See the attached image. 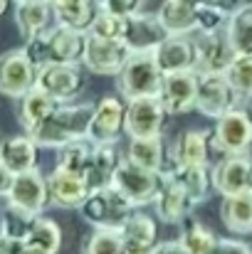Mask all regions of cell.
<instances>
[{"label": "cell", "instance_id": "obj_1", "mask_svg": "<svg viewBox=\"0 0 252 254\" xmlns=\"http://www.w3.org/2000/svg\"><path fill=\"white\" fill-rule=\"evenodd\" d=\"M84 45H86V32L55 22L47 32L32 40H25L22 50L27 52L32 64L40 69L50 62H80L82 64Z\"/></svg>", "mask_w": 252, "mask_h": 254}, {"label": "cell", "instance_id": "obj_2", "mask_svg": "<svg viewBox=\"0 0 252 254\" xmlns=\"http://www.w3.org/2000/svg\"><path fill=\"white\" fill-rule=\"evenodd\" d=\"M91 114H94V104H89V101L60 104L50 114V119L30 136L37 141V146H47V148H60L70 141L89 138Z\"/></svg>", "mask_w": 252, "mask_h": 254}, {"label": "cell", "instance_id": "obj_3", "mask_svg": "<svg viewBox=\"0 0 252 254\" xmlns=\"http://www.w3.org/2000/svg\"><path fill=\"white\" fill-rule=\"evenodd\" d=\"M134 210L136 205L124 192H119L114 185L91 188L84 202L80 205L82 217L94 230H121Z\"/></svg>", "mask_w": 252, "mask_h": 254}, {"label": "cell", "instance_id": "obj_4", "mask_svg": "<svg viewBox=\"0 0 252 254\" xmlns=\"http://www.w3.org/2000/svg\"><path fill=\"white\" fill-rule=\"evenodd\" d=\"M161 82H164V72H161L154 52H131V57L116 74L119 96H124V99L159 96Z\"/></svg>", "mask_w": 252, "mask_h": 254}, {"label": "cell", "instance_id": "obj_5", "mask_svg": "<svg viewBox=\"0 0 252 254\" xmlns=\"http://www.w3.org/2000/svg\"><path fill=\"white\" fill-rule=\"evenodd\" d=\"M164 180H166L164 173L144 168V166H139V163H134V161H129V158L124 156V161H121V166L116 170L111 185H114L119 192H124L136 207H141V205L154 202V197H156V192L161 190Z\"/></svg>", "mask_w": 252, "mask_h": 254}, {"label": "cell", "instance_id": "obj_6", "mask_svg": "<svg viewBox=\"0 0 252 254\" xmlns=\"http://www.w3.org/2000/svg\"><path fill=\"white\" fill-rule=\"evenodd\" d=\"M213 131V148L223 156L228 153H248L252 148V114L248 109H230L215 119Z\"/></svg>", "mask_w": 252, "mask_h": 254}, {"label": "cell", "instance_id": "obj_7", "mask_svg": "<svg viewBox=\"0 0 252 254\" xmlns=\"http://www.w3.org/2000/svg\"><path fill=\"white\" fill-rule=\"evenodd\" d=\"M238 101H243L238 96V91L228 82L225 72H198V96H195V109L208 116V119H218L225 111L235 109Z\"/></svg>", "mask_w": 252, "mask_h": 254}, {"label": "cell", "instance_id": "obj_8", "mask_svg": "<svg viewBox=\"0 0 252 254\" xmlns=\"http://www.w3.org/2000/svg\"><path fill=\"white\" fill-rule=\"evenodd\" d=\"M42 91H47L60 104L75 101L84 89V72L80 62H50L37 69V82Z\"/></svg>", "mask_w": 252, "mask_h": 254}, {"label": "cell", "instance_id": "obj_9", "mask_svg": "<svg viewBox=\"0 0 252 254\" xmlns=\"http://www.w3.org/2000/svg\"><path fill=\"white\" fill-rule=\"evenodd\" d=\"M129 57H131V50L124 40H104V37H96V35L86 32L82 67H86L89 72L116 77Z\"/></svg>", "mask_w": 252, "mask_h": 254}, {"label": "cell", "instance_id": "obj_10", "mask_svg": "<svg viewBox=\"0 0 252 254\" xmlns=\"http://www.w3.org/2000/svg\"><path fill=\"white\" fill-rule=\"evenodd\" d=\"M166 106L159 96L126 99V136H161L166 126Z\"/></svg>", "mask_w": 252, "mask_h": 254}, {"label": "cell", "instance_id": "obj_11", "mask_svg": "<svg viewBox=\"0 0 252 254\" xmlns=\"http://www.w3.org/2000/svg\"><path fill=\"white\" fill-rule=\"evenodd\" d=\"M121 133H126V99L124 96H104L94 104L89 141L94 143H119Z\"/></svg>", "mask_w": 252, "mask_h": 254}, {"label": "cell", "instance_id": "obj_12", "mask_svg": "<svg viewBox=\"0 0 252 254\" xmlns=\"http://www.w3.org/2000/svg\"><path fill=\"white\" fill-rule=\"evenodd\" d=\"M5 200L10 207H17L27 215H42L45 207L50 205L47 175H42L37 168L27 170V173H17Z\"/></svg>", "mask_w": 252, "mask_h": 254}, {"label": "cell", "instance_id": "obj_13", "mask_svg": "<svg viewBox=\"0 0 252 254\" xmlns=\"http://www.w3.org/2000/svg\"><path fill=\"white\" fill-rule=\"evenodd\" d=\"M195 72H228L238 52L225 30L220 32H195Z\"/></svg>", "mask_w": 252, "mask_h": 254}, {"label": "cell", "instance_id": "obj_14", "mask_svg": "<svg viewBox=\"0 0 252 254\" xmlns=\"http://www.w3.org/2000/svg\"><path fill=\"white\" fill-rule=\"evenodd\" d=\"M37 82V67L27 57L25 50H10L0 55V94L10 99H20Z\"/></svg>", "mask_w": 252, "mask_h": 254}, {"label": "cell", "instance_id": "obj_15", "mask_svg": "<svg viewBox=\"0 0 252 254\" xmlns=\"http://www.w3.org/2000/svg\"><path fill=\"white\" fill-rule=\"evenodd\" d=\"M198 96V72H168L164 74V82L159 89V99L164 101L168 114H188L195 109Z\"/></svg>", "mask_w": 252, "mask_h": 254}, {"label": "cell", "instance_id": "obj_16", "mask_svg": "<svg viewBox=\"0 0 252 254\" xmlns=\"http://www.w3.org/2000/svg\"><path fill=\"white\" fill-rule=\"evenodd\" d=\"M213 180H215V192H220L223 197L252 190V156L228 153L213 168Z\"/></svg>", "mask_w": 252, "mask_h": 254}, {"label": "cell", "instance_id": "obj_17", "mask_svg": "<svg viewBox=\"0 0 252 254\" xmlns=\"http://www.w3.org/2000/svg\"><path fill=\"white\" fill-rule=\"evenodd\" d=\"M47 190H50L52 205L65 207V210H80V205L84 202L91 188L82 173L55 166V170L47 175Z\"/></svg>", "mask_w": 252, "mask_h": 254}, {"label": "cell", "instance_id": "obj_18", "mask_svg": "<svg viewBox=\"0 0 252 254\" xmlns=\"http://www.w3.org/2000/svg\"><path fill=\"white\" fill-rule=\"evenodd\" d=\"M213 131L188 128L170 143V158L175 166H210Z\"/></svg>", "mask_w": 252, "mask_h": 254}, {"label": "cell", "instance_id": "obj_19", "mask_svg": "<svg viewBox=\"0 0 252 254\" xmlns=\"http://www.w3.org/2000/svg\"><path fill=\"white\" fill-rule=\"evenodd\" d=\"M168 37L166 27L161 25L159 15H131L126 17V30H124V42L129 45L131 52H154L164 40Z\"/></svg>", "mask_w": 252, "mask_h": 254}, {"label": "cell", "instance_id": "obj_20", "mask_svg": "<svg viewBox=\"0 0 252 254\" xmlns=\"http://www.w3.org/2000/svg\"><path fill=\"white\" fill-rule=\"evenodd\" d=\"M126 158L144 166L149 170H159L168 175L170 170L175 168L173 158H170V148L164 141V133L161 136H139V138H131L129 141V148H126Z\"/></svg>", "mask_w": 252, "mask_h": 254}, {"label": "cell", "instance_id": "obj_21", "mask_svg": "<svg viewBox=\"0 0 252 254\" xmlns=\"http://www.w3.org/2000/svg\"><path fill=\"white\" fill-rule=\"evenodd\" d=\"M154 207H156V217L159 220H164L168 225H178V222H185L190 217L195 202L173 178H166L161 190L154 197Z\"/></svg>", "mask_w": 252, "mask_h": 254}, {"label": "cell", "instance_id": "obj_22", "mask_svg": "<svg viewBox=\"0 0 252 254\" xmlns=\"http://www.w3.org/2000/svg\"><path fill=\"white\" fill-rule=\"evenodd\" d=\"M161 72H188L195 69V42L190 35H168L154 50Z\"/></svg>", "mask_w": 252, "mask_h": 254}, {"label": "cell", "instance_id": "obj_23", "mask_svg": "<svg viewBox=\"0 0 252 254\" xmlns=\"http://www.w3.org/2000/svg\"><path fill=\"white\" fill-rule=\"evenodd\" d=\"M15 22L22 40H32L55 25V7L50 0H17Z\"/></svg>", "mask_w": 252, "mask_h": 254}, {"label": "cell", "instance_id": "obj_24", "mask_svg": "<svg viewBox=\"0 0 252 254\" xmlns=\"http://www.w3.org/2000/svg\"><path fill=\"white\" fill-rule=\"evenodd\" d=\"M121 161H124V156H121L116 143H94L89 163L84 168V178H86L89 188L111 185V180H114L116 170L121 166Z\"/></svg>", "mask_w": 252, "mask_h": 254}, {"label": "cell", "instance_id": "obj_25", "mask_svg": "<svg viewBox=\"0 0 252 254\" xmlns=\"http://www.w3.org/2000/svg\"><path fill=\"white\" fill-rule=\"evenodd\" d=\"M60 106L57 99H52L47 91H42L40 86H32L27 94H22L17 99V119L25 128V133H35L47 119L50 114Z\"/></svg>", "mask_w": 252, "mask_h": 254}, {"label": "cell", "instance_id": "obj_26", "mask_svg": "<svg viewBox=\"0 0 252 254\" xmlns=\"http://www.w3.org/2000/svg\"><path fill=\"white\" fill-rule=\"evenodd\" d=\"M121 237H124V245H126V252L136 254V252H151L159 242V227H156V220L141 210H134L131 217L124 222V227L119 230Z\"/></svg>", "mask_w": 252, "mask_h": 254}, {"label": "cell", "instance_id": "obj_27", "mask_svg": "<svg viewBox=\"0 0 252 254\" xmlns=\"http://www.w3.org/2000/svg\"><path fill=\"white\" fill-rule=\"evenodd\" d=\"M166 178H173L190 197L195 205L208 202L210 195L215 192V180L210 166H175Z\"/></svg>", "mask_w": 252, "mask_h": 254}, {"label": "cell", "instance_id": "obj_28", "mask_svg": "<svg viewBox=\"0 0 252 254\" xmlns=\"http://www.w3.org/2000/svg\"><path fill=\"white\" fill-rule=\"evenodd\" d=\"M37 141L25 133V136H10L5 141H0V161L17 173H27V170L37 168Z\"/></svg>", "mask_w": 252, "mask_h": 254}, {"label": "cell", "instance_id": "obj_29", "mask_svg": "<svg viewBox=\"0 0 252 254\" xmlns=\"http://www.w3.org/2000/svg\"><path fill=\"white\" fill-rule=\"evenodd\" d=\"M220 220L233 235L252 232V190L225 195L220 202Z\"/></svg>", "mask_w": 252, "mask_h": 254}, {"label": "cell", "instance_id": "obj_30", "mask_svg": "<svg viewBox=\"0 0 252 254\" xmlns=\"http://www.w3.org/2000/svg\"><path fill=\"white\" fill-rule=\"evenodd\" d=\"M195 5L190 0H164L156 15L168 35H190L195 32Z\"/></svg>", "mask_w": 252, "mask_h": 254}, {"label": "cell", "instance_id": "obj_31", "mask_svg": "<svg viewBox=\"0 0 252 254\" xmlns=\"http://www.w3.org/2000/svg\"><path fill=\"white\" fill-rule=\"evenodd\" d=\"M22 245L35 247V250H40L45 254H60V250H62V227L55 220H50L45 215H37Z\"/></svg>", "mask_w": 252, "mask_h": 254}, {"label": "cell", "instance_id": "obj_32", "mask_svg": "<svg viewBox=\"0 0 252 254\" xmlns=\"http://www.w3.org/2000/svg\"><path fill=\"white\" fill-rule=\"evenodd\" d=\"M99 0H70L62 5H55V22H62L67 27L86 32L99 12Z\"/></svg>", "mask_w": 252, "mask_h": 254}, {"label": "cell", "instance_id": "obj_33", "mask_svg": "<svg viewBox=\"0 0 252 254\" xmlns=\"http://www.w3.org/2000/svg\"><path fill=\"white\" fill-rule=\"evenodd\" d=\"M225 32L238 55H252V10L248 7V2L230 12Z\"/></svg>", "mask_w": 252, "mask_h": 254}, {"label": "cell", "instance_id": "obj_34", "mask_svg": "<svg viewBox=\"0 0 252 254\" xmlns=\"http://www.w3.org/2000/svg\"><path fill=\"white\" fill-rule=\"evenodd\" d=\"M180 245L185 254H215V247H218V237L210 227H205L203 222H188L180 232Z\"/></svg>", "mask_w": 252, "mask_h": 254}, {"label": "cell", "instance_id": "obj_35", "mask_svg": "<svg viewBox=\"0 0 252 254\" xmlns=\"http://www.w3.org/2000/svg\"><path fill=\"white\" fill-rule=\"evenodd\" d=\"M91 148H94V141H89V138H77V141H70V143L60 146L57 148V166L84 175V168H86L89 156H91Z\"/></svg>", "mask_w": 252, "mask_h": 254}, {"label": "cell", "instance_id": "obj_36", "mask_svg": "<svg viewBox=\"0 0 252 254\" xmlns=\"http://www.w3.org/2000/svg\"><path fill=\"white\" fill-rule=\"evenodd\" d=\"M82 254H129L119 230H94L82 245Z\"/></svg>", "mask_w": 252, "mask_h": 254}, {"label": "cell", "instance_id": "obj_37", "mask_svg": "<svg viewBox=\"0 0 252 254\" xmlns=\"http://www.w3.org/2000/svg\"><path fill=\"white\" fill-rule=\"evenodd\" d=\"M230 22V12L225 5H195V32H220Z\"/></svg>", "mask_w": 252, "mask_h": 254}, {"label": "cell", "instance_id": "obj_38", "mask_svg": "<svg viewBox=\"0 0 252 254\" xmlns=\"http://www.w3.org/2000/svg\"><path fill=\"white\" fill-rule=\"evenodd\" d=\"M225 77L243 101L252 99V55H238L235 62L228 67Z\"/></svg>", "mask_w": 252, "mask_h": 254}, {"label": "cell", "instance_id": "obj_39", "mask_svg": "<svg viewBox=\"0 0 252 254\" xmlns=\"http://www.w3.org/2000/svg\"><path fill=\"white\" fill-rule=\"evenodd\" d=\"M124 30H126V17L99 7V12H96V17H94V22L86 32L104 37V40H124Z\"/></svg>", "mask_w": 252, "mask_h": 254}, {"label": "cell", "instance_id": "obj_40", "mask_svg": "<svg viewBox=\"0 0 252 254\" xmlns=\"http://www.w3.org/2000/svg\"><path fill=\"white\" fill-rule=\"evenodd\" d=\"M146 2H149V0H104L101 7H104V10H111V12L121 15V17H131V15L144 12V5H146Z\"/></svg>", "mask_w": 252, "mask_h": 254}, {"label": "cell", "instance_id": "obj_41", "mask_svg": "<svg viewBox=\"0 0 252 254\" xmlns=\"http://www.w3.org/2000/svg\"><path fill=\"white\" fill-rule=\"evenodd\" d=\"M215 254H252V250L245 242H240V240H220L218 237Z\"/></svg>", "mask_w": 252, "mask_h": 254}, {"label": "cell", "instance_id": "obj_42", "mask_svg": "<svg viewBox=\"0 0 252 254\" xmlns=\"http://www.w3.org/2000/svg\"><path fill=\"white\" fill-rule=\"evenodd\" d=\"M20 245H22V242H15V240H12V237L5 232V227H2V220H0V254H15Z\"/></svg>", "mask_w": 252, "mask_h": 254}, {"label": "cell", "instance_id": "obj_43", "mask_svg": "<svg viewBox=\"0 0 252 254\" xmlns=\"http://www.w3.org/2000/svg\"><path fill=\"white\" fill-rule=\"evenodd\" d=\"M154 254H185V250H183L180 240H166L154 247Z\"/></svg>", "mask_w": 252, "mask_h": 254}, {"label": "cell", "instance_id": "obj_44", "mask_svg": "<svg viewBox=\"0 0 252 254\" xmlns=\"http://www.w3.org/2000/svg\"><path fill=\"white\" fill-rule=\"evenodd\" d=\"M12 180H15V173H12V170H10L5 163H2V161H0V197H7Z\"/></svg>", "mask_w": 252, "mask_h": 254}, {"label": "cell", "instance_id": "obj_45", "mask_svg": "<svg viewBox=\"0 0 252 254\" xmlns=\"http://www.w3.org/2000/svg\"><path fill=\"white\" fill-rule=\"evenodd\" d=\"M15 254H45V252H40V250H35V247H27V245H20Z\"/></svg>", "mask_w": 252, "mask_h": 254}, {"label": "cell", "instance_id": "obj_46", "mask_svg": "<svg viewBox=\"0 0 252 254\" xmlns=\"http://www.w3.org/2000/svg\"><path fill=\"white\" fill-rule=\"evenodd\" d=\"M7 5H10V0H0V17L5 15V10H7Z\"/></svg>", "mask_w": 252, "mask_h": 254}, {"label": "cell", "instance_id": "obj_47", "mask_svg": "<svg viewBox=\"0 0 252 254\" xmlns=\"http://www.w3.org/2000/svg\"><path fill=\"white\" fill-rule=\"evenodd\" d=\"M198 2H208V5H225L228 0H198Z\"/></svg>", "mask_w": 252, "mask_h": 254}, {"label": "cell", "instance_id": "obj_48", "mask_svg": "<svg viewBox=\"0 0 252 254\" xmlns=\"http://www.w3.org/2000/svg\"><path fill=\"white\" fill-rule=\"evenodd\" d=\"M50 2H52V7H55V5H62V2H70V0H50Z\"/></svg>", "mask_w": 252, "mask_h": 254}, {"label": "cell", "instance_id": "obj_49", "mask_svg": "<svg viewBox=\"0 0 252 254\" xmlns=\"http://www.w3.org/2000/svg\"><path fill=\"white\" fill-rule=\"evenodd\" d=\"M248 111L252 114V99H248Z\"/></svg>", "mask_w": 252, "mask_h": 254}, {"label": "cell", "instance_id": "obj_50", "mask_svg": "<svg viewBox=\"0 0 252 254\" xmlns=\"http://www.w3.org/2000/svg\"><path fill=\"white\" fill-rule=\"evenodd\" d=\"M136 254H154V250H151V252H136Z\"/></svg>", "mask_w": 252, "mask_h": 254}, {"label": "cell", "instance_id": "obj_51", "mask_svg": "<svg viewBox=\"0 0 252 254\" xmlns=\"http://www.w3.org/2000/svg\"><path fill=\"white\" fill-rule=\"evenodd\" d=\"M248 7H250V10H252V0H250V2H248Z\"/></svg>", "mask_w": 252, "mask_h": 254}, {"label": "cell", "instance_id": "obj_52", "mask_svg": "<svg viewBox=\"0 0 252 254\" xmlns=\"http://www.w3.org/2000/svg\"><path fill=\"white\" fill-rule=\"evenodd\" d=\"M190 2H198V0H190Z\"/></svg>", "mask_w": 252, "mask_h": 254}, {"label": "cell", "instance_id": "obj_53", "mask_svg": "<svg viewBox=\"0 0 252 254\" xmlns=\"http://www.w3.org/2000/svg\"><path fill=\"white\" fill-rule=\"evenodd\" d=\"M101 2H104V0H99V5H101Z\"/></svg>", "mask_w": 252, "mask_h": 254}, {"label": "cell", "instance_id": "obj_54", "mask_svg": "<svg viewBox=\"0 0 252 254\" xmlns=\"http://www.w3.org/2000/svg\"><path fill=\"white\" fill-rule=\"evenodd\" d=\"M15 2H17V0H15Z\"/></svg>", "mask_w": 252, "mask_h": 254}]
</instances>
